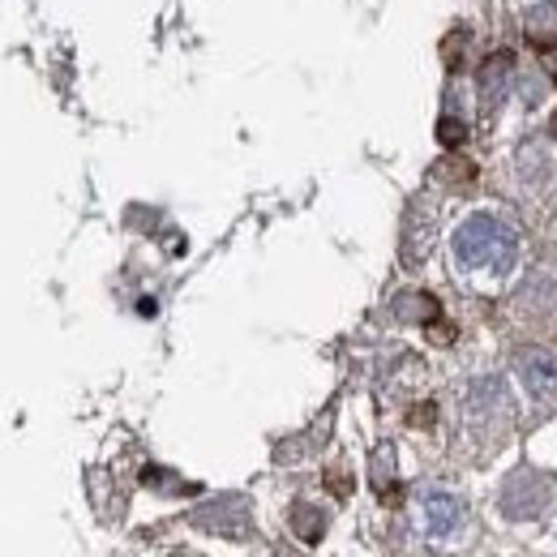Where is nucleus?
<instances>
[{
	"label": "nucleus",
	"mask_w": 557,
	"mask_h": 557,
	"mask_svg": "<svg viewBox=\"0 0 557 557\" xmlns=\"http://www.w3.org/2000/svg\"><path fill=\"white\" fill-rule=\"evenodd\" d=\"M506 232H497L488 219H472V223H463V232L455 236V249H459V258L463 262H472V267H481L488 258H497L502 249H506V240H502Z\"/></svg>",
	"instance_id": "nucleus-3"
},
{
	"label": "nucleus",
	"mask_w": 557,
	"mask_h": 557,
	"mask_svg": "<svg viewBox=\"0 0 557 557\" xmlns=\"http://www.w3.org/2000/svg\"><path fill=\"white\" fill-rule=\"evenodd\" d=\"M424 515H429V532H433L437 541L455 536L459 523H463V506H459L455 497H446V493H433V497L424 502Z\"/></svg>",
	"instance_id": "nucleus-4"
},
{
	"label": "nucleus",
	"mask_w": 557,
	"mask_h": 557,
	"mask_svg": "<svg viewBox=\"0 0 557 557\" xmlns=\"http://www.w3.org/2000/svg\"><path fill=\"white\" fill-rule=\"evenodd\" d=\"M194 523L214 532V536H232V541L249 536V528H253L240 497H219V502H210V506H202V510L194 515Z\"/></svg>",
	"instance_id": "nucleus-1"
},
{
	"label": "nucleus",
	"mask_w": 557,
	"mask_h": 557,
	"mask_svg": "<svg viewBox=\"0 0 557 557\" xmlns=\"http://www.w3.org/2000/svg\"><path fill=\"white\" fill-rule=\"evenodd\" d=\"M549 70H554V77H557V52H549Z\"/></svg>",
	"instance_id": "nucleus-7"
},
{
	"label": "nucleus",
	"mask_w": 557,
	"mask_h": 557,
	"mask_svg": "<svg viewBox=\"0 0 557 557\" xmlns=\"http://www.w3.org/2000/svg\"><path fill=\"white\" fill-rule=\"evenodd\" d=\"M515 369L528 382L532 395L554 399L557 395V356L549 348H519L515 351Z\"/></svg>",
	"instance_id": "nucleus-2"
},
{
	"label": "nucleus",
	"mask_w": 557,
	"mask_h": 557,
	"mask_svg": "<svg viewBox=\"0 0 557 557\" xmlns=\"http://www.w3.org/2000/svg\"><path fill=\"white\" fill-rule=\"evenodd\" d=\"M275 557H300V554H296V549H278Z\"/></svg>",
	"instance_id": "nucleus-6"
},
{
	"label": "nucleus",
	"mask_w": 557,
	"mask_h": 557,
	"mask_svg": "<svg viewBox=\"0 0 557 557\" xmlns=\"http://www.w3.org/2000/svg\"><path fill=\"white\" fill-rule=\"evenodd\" d=\"M292 528H296V536L300 541H322V528H326V519H322V510H313V506H296L292 510Z\"/></svg>",
	"instance_id": "nucleus-5"
}]
</instances>
